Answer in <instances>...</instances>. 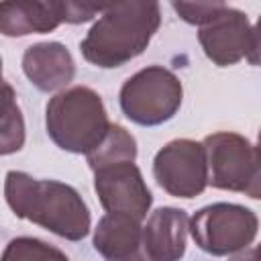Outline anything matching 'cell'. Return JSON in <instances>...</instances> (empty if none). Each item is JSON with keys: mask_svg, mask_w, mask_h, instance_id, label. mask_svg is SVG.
Listing matches in <instances>:
<instances>
[{"mask_svg": "<svg viewBox=\"0 0 261 261\" xmlns=\"http://www.w3.org/2000/svg\"><path fill=\"white\" fill-rule=\"evenodd\" d=\"M4 200L16 218L67 241H82L92 228V214L80 192L57 179H37L10 169L4 177Z\"/></svg>", "mask_w": 261, "mask_h": 261, "instance_id": "1", "label": "cell"}, {"mask_svg": "<svg viewBox=\"0 0 261 261\" xmlns=\"http://www.w3.org/2000/svg\"><path fill=\"white\" fill-rule=\"evenodd\" d=\"M161 24L157 2H122L104 6L80 43L84 59L96 67L112 69L139 57Z\"/></svg>", "mask_w": 261, "mask_h": 261, "instance_id": "2", "label": "cell"}, {"mask_svg": "<svg viewBox=\"0 0 261 261\" xmlns=\"http://www.w3.org/2000/svg\"><path fill=\"white\" fill-rule=\"evenodd\" d=\"M108 112L100 94L88 86H71L57 92L45 106L49 139L67 153L86 155L106 135Z\"/></svg>", "mask_w": 261, "mask_h": 261, "instance_id": "3", "label": "cell"}, {"mask_svg": "<svg viewBox=\"0 0 261 261\" xmlns=\"http://www.w3.org/2000/svg\"><path fill=\"white\" fill-rule=\"evenodd\" d=\"M208 186L239 192L253 200L261 198L259 153L255 143L230 130L212 133L202 141Z\"/></svg>", "mask_w": 261, "mask_h": 261, "instance_id": "4", "label": "cell"}, {"mask_svg": "<svg viewBox=\"0 0 261 261\" xmlns=\"http://www.w3.org/2000/svg\"><path fill=\"white\" fill-rule=\"evenodd\" d=\"M181 98L179 77L163 65L139 69L122 84L118 94L124 116L141 126H159L171 120L181 106Z\"/></svg>", "mask_w": 261, "mask_h": 261, "instance_id": "5", "label": "cell"}, {"mask_svg": "<svg viewBox=\"0 0 261 261\" xmlns=\"http://www.w3.org/2000/svg\"><path fill=\"white\" fill-rule=\"evenodd\" d=\"M188 230L204 253L226 257L253 245L259 230V218L247 206L214 202L200 208L190 218Z\"/></svg>", "mask_w": 261, "mask_h": 261, "instance_id": "6", "label": "cell"}, {"mask_svg": "<svg viewBox=\"0 0 261 261\" xmlns=\"http://www.w3.org/2000/svg\"><path fill=\"white\" fill-rule=\"evenodd\" d=\"M198 41L204 55L218 67H228L241 59L257 65L259 39L249 16L224 4L206 24L198 27Z\"/></svg>", "mask_w": 261, "mask_h": 261, "instance_id": "7", "label": "cell"}, {"mask_svg": "<svg viewBox=\"0 0 261 261\" xmlns=\"http://www.w3.org/2000/svg\"><path fill=\"white\" fill-rule=\"evenodd\" d=\"M153 177L173 198H196L208 186L204 147L192 139H173L153 159Z\"/></svg>", "mask_w": 261, "mask_h": 261, "instance_id": "8", "label": "cell"}, {"mask_svg": "<svg viewBox=\"0 0 261 261\" xmlns=\"http://www.w3.org/2000/svg\"><path fill=\"white\" fill-rule=\"evenodd\" d=\"M94 190L106 212L128 214L145 220L153 196L135 161H120L94 171Z\"/></svg>", "mask_w": 261, "mask_h": 261, "instance_id": "9", "label": "cell"}, {"mask_svg": "<svg viewBox=\"0 0 261 261\" xmlns=\"http://www.w3.org/2000/svg\"><path fill=\"white\" fill-rule=\"evenodd\" d=\"M190 216L181 208L161 206L147 216L143 230V247L149 261H179L186 255Z\"/></svg>", "mask_w": 261, "mask_h": 261, "instance_id": "10", "label": "cell"}, {"mask_svg": "<svg viewBox=\"0 0 261 261\" xmlns=\"http://www.w3.org/2000/svg\"><path fill=\"white\" fill-rule=\"evenodd\" d=\"M22 71L37 90L57 92L73 80L75 61L63 43L45 41L24 49Z\"/></svg>", "mask_w": 261, "mask_h": 261, "instance_id": "11", "label": "cell"}, {"mask_svg": "<svg viewBox=\"0 0 261 261\" xmlns=\"http://www.w3.org/2000/svg\"><path fill=\"white\" fill-rule=\"evenodd\" d=\"M94 249L104 261H149L143 247L141 220L106 212L94 228Z\"/></svg>", "mask_w": 261, "mask_h": 261, "instance_id": "12", "label": "cell"}, {"mask_svg": "<svg viewBox=\"0 0 261 261\" xmlns=\"http://www.w3.org/2000/svg\"><path fill=\"white\" fill-rule=\"evenodd\" d=\"M63 22V2H0V33L4 37H27L51 33Z\"/></svg>", "mask_w": 261, "mask_h": 261, "instance_id": "13", "label": "cell"}, {"mask_svg": "<svg viewBox=\"0 0 261 261\" xmlns=\"http://www.w3.org/2000/svg\"><path fill=\"white\" fill-rule=\"evenodd\" d=\"M137 159V141L135 137L120 124H112L108 126L106 135L102 137V141L90 151L86 153V161L90 165L92 171L112 165V163H120V161H135Z\"/></svg>", "mask_w": 261, "mask_h": 261, "instance_id": "14", "label": "cell"}, {"mask_svg": "<svg viewBox=\"0 0 261 261\" xmlns=\"http://www.w3.org/2000/svg\"><path fill=\"white\" fill-rule=\"evenodd\" d=\"M24 118L16 102L14 88L8 82L0 84V157L12 155L24 147Z\"/></svg>", "mask_w": 261, "mask_h": 261, "instance_id": "15", "label": "cell"}, {"mask_svg": "<svg viewBox=\"0 0 261 261\" xmlns=\"http://www.w3.org/2000/svg\"><path fill=\"white\" fill-rule=\"evenodd\" d=\"M0 261H69L67 255L35 237H16L4 247Z\"/></svg>", "mask_w": 261, "mask_h": 261, "instance_id": "16", "label": "cell"}, {"mask_svg": "<svg viewBox=\"0 0 261 261\" xmlns=\"http://www.w3.org/2000/svg\"><path fill=\"white\" fill-rule=\"evenodd\" d=\"M171 6L186 22L202 27L224 6V2H173Z\"/></svg>", "mask_w": 261, "mask_h": 261, "instance_id": "17", "label": "cell"}, {"mask_svg": "<svg viewBox=\"0 0 261 261\" xmlns=\"http://www.w3.org/2000/svg\"><path fill=\"white\" fill-rule=\"evenodd\" d=\"M228 261H257V247H247V249L234 253Z\"/></svg>", "mask_w": 261, "mask_h": 261, "instance_id": "18", "label": "cell"}, {"mask_svg": "<svg viewBox=\"0 0 261 261\" xmlns=\"http://www.w3.org/2000/svg\"><path fill=\"white\" fill-rule=\"evenodd\" d=\"M4 80H2V57H0V84H2Z\"/></svg>", "mask_w": 261, "mask_h": 261, "instance_id": "19", "label": "cell"}]
</instances>
